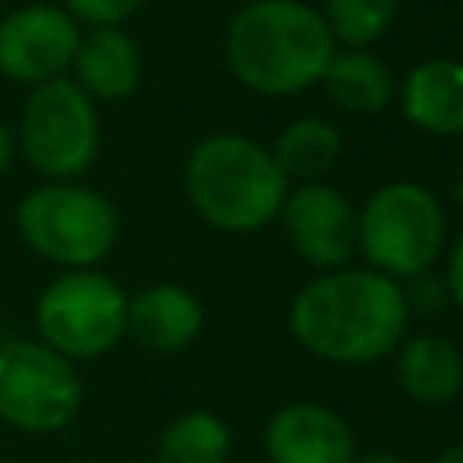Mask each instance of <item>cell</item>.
I'll use <instances>...</instances> for the list:
<instances>
[{"instance_id": "obj_1", "label": "cell", "mask_w": 463, "mask_h": 463, "mask_svg": "<svg viewBox=\"0 0 463 463\" xmlns=\"http://www.w3.org/2000/svg\"><path fill=\"white\" fill-rule=\"evenodd\" d=\"M409 297L373 268H333L304 282L289 304L297 344L336 365H369L394 354L405 336Z\"/></svg>"}, {"instance_id": "obj_2", "label": "cell", "mask_w": 463, "mask_h": 463, "mask_svg": "<svg viewBox=\"0 0 463 463\" xmlns=\"http://www.w3.org/2000/svg\"><path fill=\"white\" fill-rule=\"evenodd\" d=\"M336 43L304 0H250L228 22L224 58L239 83L257 94L286 98L315 87Z\"/></svg>"}, {"instance_id": "obj_3", "label": "cell", "mask_w": 463, "mask_h": 463, "mask_svg": "<svg viewBox=\"0 0 463 463\" xmlns=\"http://www.w3.org/2000/svg\"><path fill=\"white\" fill-rule=\"evenodd\" d=\"M184 192L210 228L250 235L279 217L289 181L260 141L246 134H210L188 152Z\"/></svg>"}, {"instance_id": "obj_4", "label": "cell", "mask_w": 463, "mask_h": 463, "mask_svg": "<svg viewBox=\"0 0 463 463\" xmlns=\"http://www.w3.org/2000/svg\"><path fill=\"white\" fill-rule=\"evenodd\" d=\"M445 246V213L438 199L412 181L376 188L358 210V253L365 268L387 279H420Z\"/></svg>"}, {"instance_id": "obj_5", "label": "cell", "mask_w": 463, "mask_h": 463, "mask_svg": "<svg viewBox=\"0 0 463 463\" xmlns=\"http://www.w3.org/2000/svg\"><path fill=\"white\" fill-rule=\"evenodd\" d=\"M22 239L47 260L65 268H94L116 242V206L76 181H47L18 206Z\"/></svg>"}, {"instance_id": "obj_6", "label": "cell", "mask_w": 463, "mask_h": 463, "mask_svg": "<svg viewBox=\"0 0 463 463\" xmlns=\"http://www.w3.org/2000/svg\"><path fill=\"white\" fill-rule=\"evenodd\" d=\"M36 326L43 344L69 362L98 358L127 336V297L109 275L72 268L43 289Z\"/></svg>"}, {"instance_id": "obj_7", "label": "cell", "mask_w": 463, "mask_h": 463, "mask_svg": "<svg viewBox=\"0 0 463 463\" xmlns=\"http://www.w3.org/2000/svg\"><path fill=\"white\" fill-rule=\"evenodd\" d=\"M101 127L94 98L69 76L36 83L22 112L25 159L51 181H72L98 159Z\"/></svg>"}, {"instance_id": "obj_8", "label": "cell", "mask_w": 463, "mask_h": 463, "mask_svg": "<svg viewBox=\"0 0 463 463\" xmlns=\"http://www.w3.org/2000/svg\"><path fill=\"white\" fill-rule=\"evenodd\" d=\"M83 387L65 354L33 340L0 344V416L22 430L47 434L80 409Z\"/></svg>"}, {"instance_id": "obj_9", "label": "cell", "mask_w": 463, "mask_h": 463, "mask_svg": "<svg viewBox=\"0 0 463 463\" xmlns=\"http://www.w3.org/2000/svg\"><path fill=\"white\" fill-rule=\"evenodd\" d=\"M279 221L289 250L318 271L344 268L358 253V210L340 188L326 181L297 184L286 192Z\"/></svg>"}, {"instance_id": "obj_10", "label": "cell", "mask_w": 463, "mask_h": 463, "mask_svg": "<svg viewBox=\"0 0 463 463\" xmlns=\"http://www.w3.org/2000/svg\"><path fill=\"white\" fill-rule=\"evenodd\" d=\"M80 25L65 7L29 4L0 22V72L14 83H47L72 69Z\"/></svg>"}, {"instance_id": "obj_11", "label": "cell", "mask_w": 463, "mask_h": 463, "mask_svg": "<svg viewBox=\"0 0 463 463\" xmlns=\"http://www.w3.org/2000/svg\"><path fill=\"white\" fill-rule=\"evenodd\" d=\"M264 452L271 463H354L351 423L318 402L282 405L264 430Z\"/></svg>"}, {"instance_id": "obj_12", "label": "cell", "mask_w": 463, "mask_h": 463, "mask_svg": "<svg viewBox=\"0 0 463 463\" xmlns=\"http://www.w3.org/2000/svg\"><path fill=\"white\" fill-rule=\"evenodd\" d=\"M203 329V304L177 282L145 286L127 300V336L156 354L184 351Z\"/></svg>"}, {"instance_id": "obj_13", "label": "cell", "mask_w": 463, "mask_h": 463, "mask_svg": "<svg viewBox=\"0 0 463 463\" xmlns=\"http://www.w3.org/2000/svg\"><path fill=\"white\" fill-rule=\"evenodd\" d=\"M405 119L434 137L463 134V61L456 58H427L409 69L398 87Z\"/></svg>"}, {"instance_id": "obj_14", "label": "cell", "mask_w": 463, "mask_h": 463, "mask_svg": "<svg viewBox=\"0 0 463 463\" xmlns=\"http://www.w3.org/2000/svg\"><path fill=\"white\" fill-rule=\"evenodd\" d=\"M398 387L420 405H449L463 391V351L441 333L402 336L394 347Z\"/></svg>"}, {"instance_id": "obj_15", "label": "cell", "mask_w": 463, "mask_h": 463, "mask_svg": "<svg viewBox=\"0 0 463 463\" xmlns=\"http://www.w3.org/2000/svg\"><path fill=\"white\" fill-rule=\"evenodd\" d=\"M72 69L87 98L119 101L134 94L141 80V51L134 36L123 33L119 25H94L87 36H80Z\"/></svg>"}, {"instance_id": "obj_16", "label": "cell", "mask_w": 463, "mask_h": 463, "mask_svg": "<svg viewBox=\"0 0 463 463\" xmlns=\"http://www.w3.org/2000/svg\"><path fill=\"white\" fill-rule=\"evenodd\" d=\"M318 83L326 87L329 101L351 116H373L394 98V76L369 47L333 51Z\"/></svg>"}, {"instance_id": "obj_17", "label": "cell", "mask_w": 463, "mask_h": 463, "mask_svg": "<svg viewBox=\"0 0 463 463\" xmlns=\"http://www.w3.org/2000/svg\"><path fill=\"white\" fill-rule=\"evenodd\" d=\"M340 152H344L340 130L318 116L293 119L289 127H282V134L271 145V159L279 163L282 177L297 184L326 181V174L340 163Z\"/></svg>"}, {"instance_id": "obj_18", "label": "cell", "mask_w": 463, "mask_h": 463, "mask_svg": "<svg viewBox=\"0 0 463 463\" xmlns=\"http://www.w3.org/2000/svg\"><path fill=\"white\" fill-rule=\"evenodd\" d=\"M232 452V434L221 416L206 409L181 412L159 434V463H224Z\"/></svg>"}, {"instance_id": "obj_19", "label": "cell", "mask_w": 463, "mask_h": 463, "mask_svg": "<svg viewBox=\"0 0 463 463\" xmlns=\"http://www.w3.org/2000/svg\"><path fill=\"white\" fill-rule=\"evenodd\" d=\"M398 7H402V0H326L322 22H326L333 43L369 47L394 25Z\"/></svg>"}, {"instance_id": "obj_20", "label": "cell", "mask_w": 463, "mask_h": 463, "mask_svg": "<svg viewBox=\"0 0 463 463\" xmlns=\"http://www.w3.org/2000/svg\"><path fill=\"white\" fill-rule=\"evenodd\" d=\"M148 0H65V11L76 22H90V25H119L130 14H137Z\"/></svg>"}, {"instance_id": "obj_21", "label": "cell", "mask_w": 463, "mask_h": 463, "mask_svg": "<svg viewBox=\"0 0 463 463\" xmlns=\"http://www.w3.org/2000/svg\"><path fill=\"white\" fill-rule=\"evenodd\" d=\"M445 293L452 297V304L463 311V232L459 239L452 242V253H449V268H445Z\"/></svg>"}, {"instance_id": "obj_22", "label": "cell", "mask_w": 463, "mask_h": 463, "mask_svg": "<svg viewBox=\"0 0 463 463\" xmlns=\"http://www.w3.org/2000/svg\"><path fill=\"white\" fill-rule=\"evenodd\" d=\"M11 156H14V137H11V130L0 123V177H4V170L11 166Z\"/></svg>"}, {"instance_id": "obj_23", "label": "cell", "mask_w": 463, "mask_h": 463, "mask_svg": "<svg viewBox=\"0 0 463 463\" xmlns=\"http://www.w3.org/2000/svg\"><path fill=\"white\" fill-rule=\"evenodd\" d=\"M430 463H463V441H456V445H449V449H441Z\"/></svg>"}, {"instance_id": "obj_24", "label": "cell", "mask_w": 463, "mask_h": 463, "mask_svg": "<svg viewBox=\"0 0 463 463\" xmlns=\"http://www.w3.org/2000/svg\"><path fill=\"white\" fill-rule=\"evenodd\" d=\"M354 463H405V459L394 456V452H365V456H358Z\"/></svg>"}]
</instances>
